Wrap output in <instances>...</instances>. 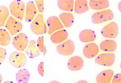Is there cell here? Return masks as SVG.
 <instances>
[{"label": "cell", "instance_id": "cell-26", "mask_svg": "<svg viewBox=\"0 0 121 83\" xmlns=\"http://www.w3.org/2000/svg\"><path fill=\"white\" fill-rule=\"evenodd\" d=\"M36 46L38 50L45 55L46 54V49L44 45V37L43 36L39 37L36 42Z\"/></svg>", "mask_w": 121, "mask_h": 83}, {"label": "cell", "instance_id": "cell-33", "mask_svg": "<svg viewBox=\"0 0 121 83\" xmlns=\"http://www.w3.org/2000/svg\"><path fill=\"white\" fill-rule=\"evenodd\" d=\"M2 76L0 73V83H1L2 82Z\"/></svg>", "mask_w": 121, "mask_h": 83}, {"label": "cell", "instance_id": "cell-3", "mask_svg": "<svg viewBox=\"0 0 121 83\" xmlns=\"http://www.w3.org/2000/svg\"><path fill=\"white\" fill-rule=\"evenodd\" d=\"M114 13L110 9H106L95 12L91 17L93 24H99L111 21L114 18Z\"/></svg>", "mask_w": 121, "mask_h": 83}, {"label": "cell", "instance_id": "cell-30", "mask_svg": "<svg viewBox=\"0 0 121 83\" xmlns=\"http://www.w3.org/2000/svg\"><path fill=\"white\" fill-rule=\"evenodd\" d=\"M112 83H120L121 82V73H117L113 76Z\"/></svg>", "mask_w": 121, "mask_h": 83}, {"label": "cell", "instance_id": "cell-31", "mask_svg": "<svg viewBox=\"0 0 121 83\" xmlns=\"http://www.w3.org/2000/svg\"><path fill=\"white\" fill-rule=\"evenodd\" d=\"M77 83H88V82L85 80H80V81H78Z\"/></svg>", "mask_w": 121, "mask_h": 83}, {"label": "cell", "instance_id": "cell-7", "mask_svg": "<svg viewBox=\"0 0 121 83\" xmlns=\"http://www.w3.org/2000/svg\"><path fill=\"white\" fill-rule=\"evenodd\" d=\"M56 49L60 55L64 56L71 55L75 52V45L72 40H68L58 45Z\"/></svg>", "mask_w": 121, "mask_h": 83}, {"label": "cell", "instance_id": "cell-8", "mask_svg": "<svg viewBox=\"0 0 121 83\" xmlns=\"http://www.w3.org/2000/svg\"><path fill=\"white\" fill-rule=\"evenodd\" d=\"M118 31L117 24L115 21H112L102 28L101 34L105 38L115 39L118 34Z\"/></svg>", "mask_w": 121, "mask_h": 83}, {"label": "cell", "instance_id": "cell-16", "mask_svg": "<svg viewBox=\"0 0 121 83\" xmlns=\"http://www.w3.org/2000/svg\"><path fill=\"white\" fill-rule=\"evenodd\" d=\"M114 76L112 70H106L99 73L96 78V81L98 83H109Z\"/></svg>", "mask_w": 121, "mask_h": 83}, {"label": "cell", "instance_id": "cell-28", "mask_svg": "<svg viewBox=\"0 0 121 83\" xmlns=\"http://www.w3.org/2000/svg\"><path fill=\"white\" fill-rule=\"evenodd\" d=\"M7 55L6 50L1 47H0V65L4 61Z\"/></svg>", "mask_w": 121, "mask_h": 83}, {"label": "cell", "instance_id": "cell-34", "mask_svg": "<svg viewBox=\"0 0 121 83\" xmlns=\"http://www.w3.org/2000/svg\"><path fill=\"white\" fill-rule=\"evenodd\" d=\"M50 83H59V82L57 81H52Z\"/></svg>", "mask_w": 121, "mask_h": 83}, {"label": "cell", "instance_id": "cell-5", "mask_svg": "<svg viewBox=\"0 0 121 83\" xmlns=\"http://www.w3.org/2000/svg\"><path fill=\"white\" fill-rule=\"evenodd\" d=\"M13 46L19 51H24L27 48L29 40L27 35L24 33H20L14 37L12 40Z\"/></svg>", "mask_w": 121, "mask_h": 83}, {"label": "cell", "instance_id": "cell-10", "mask_svg": "<svg viewBox=\"0 0 121 83\" xmlns=\"http://www.w3.org/2000/svg\"><path fill=\"white\" fill-rule=\"evenodd\" d=\"M46 22L48 28V34H51L54 32L62 29L64 28L60 19L56 16H52L48 17Z\"/></svg>", "mask_w": 121, "mask_h": 83}, {"label": "cell", "instance_id": "cell-32", "mask_svg": "<svg viewBox=\"0 0 121 83\" xmlns=\"http://www.w3.org/2000/svg\"><path fill=\"white\" fill-rule=\"evenodd\" d=\"M118 8L120 10V12H121V2H120L119 4V5H118Z\"/></svg>", "mask_w": 121, "mask_h": 83}, {"label": "cell", "instance_id": "cell-12", "mask_svg": "<svg viewBox=\"0 0 121 83\" xmlns=\"http://www.w3.org/2000/svg\"><path fill=\"white\" fill-rule=\"evenodd\" d=\"M99 48L98 45L95 43L86 44L83 49V54L88 58H93L99 54Z\"/></svg>", "mask_w": 121, "mask_h": 83}, {"label": "cell", "instance_id": "cell-2", "mask_svg": "<svg viewBox=\"0 0 121 83\" xmlns=\"http://www.w3.org/2000/svg\"><path fill=\"white\" fill-rule=\"evenodd\" d=\"M30 28L35 34L41 35L45 33L47 31V28L44 22L43 14H38L36 16L31 23Z\"/></svg>", "mask_w": 121, "mask_h": 83}, {"label": "cell", "instance_id": "cell-21", "mask_svg": "<svg viewBox=\"0 0 121 83\" xmlns=\"http://www.w3.org/2000/svg\"><path fill=\"white\" fill-rule=\"evenodd\" d=\"M74 2L73 0H58L57 5L61 10L72 12L74 9Z\"/></svg>", "mask_w": 121, "mask_h": 83}, {"label": "cell", "instance_id": "cell-23", "mask_svg": "<svg viewBox=\"0 0 121 83\" xmlns=\"http://www.w3.org/2000/svg\"><path fill=\"white\" fill-rule=\"evenodd\" d=\"M60 21L66 28L70 27L74 22V17L73 14L69 13H62L59 14Z\"/></svg>", "mask_w": 121, "mask_h": 83}, {"label": "cell", "instance_id": "cell-24", "mask_svg": "<svg viewBox=\"0 0 121 83\" xmlns=\"http://www.w3.org/2000/svg\"><path fill=\"white\" fill-rule=\"evenodd\" d=\"M11 41V36L9 32L5 29L0 28V45L7 46Z\"/></svg>", "mask_w": 121, "mask_h": 83}, {"label": "cell", "instance_id": "cell-25", "mask_svg": "<svg viewBox=\"0 0 121 83\" xmlns=\"http://www.w3.org/2000/svg\"><path fill=\"white\" fill-rule=\"evenodd\" d=\"M9 15L8 8L5 6H0V28L4 27Z\"/></svg>", "mask_w": 121, "mask_h": 83}, {"label": "cell", "instance_id": "cell-13", "mask_svg": "<svg viewBox=\"0 0 121 83\" xmlns=\"http://www.w3.org/2000/svg\"><path fill=\"white\" fill-rule=\"evenodd\" d=\"M37 14V9L32 1H29L26 5L24 19L27 22L30 23L35 18Z\"/></svg>", "mask_w": 121, "mask_h": 83}, {"label": "cell", "instance_id": "cell-19", "mask_svg": "<svg viewBox=\"0 0 121 83\" xmlns=\"http://www.w3.org/2000/svg\"><path fill=\"white\" fill-rule=\"evenodd\" d=\"M75 3V12L77 14L84 13L89 9L87 0H76Z\"/></svg>", "mask_w": 121, "mask_h": 83}, {"label": "cell", "instance_id": "cell-1", "mask_svg": "<svg viewBox=\"0 0 121 83\" xmlns=\"http://www.w3.org/2000/svg\"><path fill=\"white\" fill-rule=\"evenodd\" d=\"M11 14L16 19L22 21L24 19L25 14V5L22 0H13L9 6Z\"/></svg>", "mask_w": 121, "mask_h": 83}, {"label": "cell", "instance_id": "cell-11", "mask_svg": "<svg viewBox=\"0 0 121 83\" xmlns=\"http://www.w3.org/2000/svg\"><path fill=\"white\" fill-rule=\"evenodd\" d=\"M84 66L83 59L80 56H74L70 58L68 61L67 66L71 71H76L82 69Z\"/></svg>", "mask_w": 121, "mask_h": 83}, {"label": "cell", "instance_id": "cell-6", "mask_svg": "<svg viewBox=\"0 0 121 83\" xmlns=\"http://www.w3.org/2000/svg\"><path fill=\"white\" fill-rule=\"evenodd\" d=\"M5 27L11 36H14L22 30L23 25L21 21L13 16H10L6 22Z\"/></svg>", "mask_w": 121, "mask_h": 83}, {"label": "cell", "instance_id": "cell-20", "mask_svg": "<svg viewBox=\"0 0 121 83\" xmlns=\"http://www.w3.org/2000/svg\"><path fill=\"white\" fill-rule=\"evenodd\" d=\"M26 53L30 58H36L40 55V54L36 46V42L35 40H31L26 50Z\"/></svg>", "mask_w": 121, "mask_h": 83}, {"label": "cell", "instance_id": "cell-22", "mask_svg": "<svg viewBox=\"0 0 121 83\" xmlns=\"http://www.w3.org/2000/svg\"><path fill=\"white\" fill-rule=\"evenodd\" d=\"M30 72L25 69L19 70L15 76L16 80L19 83H28L30 80Z\"/></svg>", "mask_w": 121, "mask_h": 83}, {"label": "cell", "instance_id": "cell-4", "mask_svg": "<svg viewBox=\"0 0 121 83\" xmlns=\"http://www.w3.org/2000/svg\"><path fill=\"white\" fill-rule=\"evenodd\" d=\"M9 60L13 66L19 69L25 66L27 58L25 54L22 52H14L9 56Z\"/></svg>", "mask_w": 121, "mask_h": 83}, {"label": "cell", "instance_id": "cell-17", "mask_svg": "<svg viewBox=\"0 0 121 83\" xmlns=\"http://www.w3.org/2000/svg\"><path fill=\"white\" fill-rule=\"evenodd\" d=\"M100 49L105 52H113L117 48V44L113 40H104L100 44Z\"/></svg>", "mask_w": 121, "mask_h": 83}, {"label": "cell", "instance_id": "cell-27", "mask_svg": "<svg viewBox=\"0 0 121 83\" xmlns=\"http://www.w3.org/2000/svg\"><path fill=\"white\" fill-rule=\"evenodd\" d=\"M35 3L39 12L41 13H43L44 11V0H35Z\"/></svg>", "mask_w": 121, "mask_h": 83}, {"label": "cell", "instance_id": "cell-18", "mask_svg": "<svg viewBox=\"0 0 121 83\" xmlns=\"http://www.w3.org/2000/svg\"><path fill=\"white\" fill-rule=\"evenodd\" d=\"M89 5L92 9L99 10L108 8L109 2L108 0H91Z\"/></svg>", "mask_w": 121, "mask_h": 83}, {"label": "cell", "instance_id": "cell-29", "mask_svg": "<svg viewBox=\"0 0 121 83\" xmlns=\"http://www.w3.org/2000/svg\"><path fill=\"white\" fill-rule=\"evenodd\" d=\"M37 71L42 77H44V62H41L37 67Z\"/></svg>", "mask_w": 121, "mask_h": 83}, {"label": "cell", "instance_id": "cell-14", "mask_svg": "<svg viewBox=\"0 0 121 83\" xmlns=\"http://www.w3.org/2000/svg\"><path fill=\"white\" fill-rule=\"evenodd\" d=\"M68 37V33L66 29H62L58 30L51 35L50 39L54 44H59L64 42Z\"/></svg>", "mask_w": 121, "mask_h": 83}, {"label": "cell", "instance_id": "cell-9", "mask_svg": "<svg viewBox=\"0 0 121 83\" xmlns=\"http://www.w3.org/2000/svg\"><path fill=\"white\" fill-rule=\"evenodd\" d=\"M115 60V55L113 53L101 54L95 58V62L101 66H112Z\"/></svg>", "mask_w": 121, "mask_h": 83}, {"label": "cell", "instance_id": "cell-15", "mask_svg": "<svg viewBox=\"0 0 121 83\" xmlns=\"http://www.w3.org/2000/svg\"><path fill=\"white\" fill-rule=\"evenodd\" d=\"M79 40L83 43L94 42L96 38L95 32L91 29H85L81 31L79 35Z\"/></svg>", "mask_w": 121, "mask_h": 83}]
</instances>
